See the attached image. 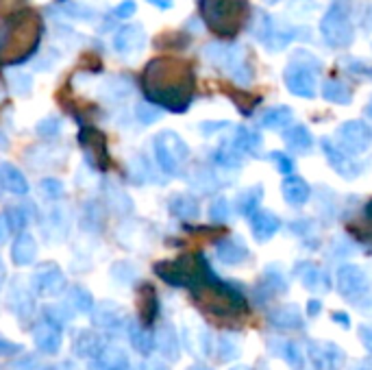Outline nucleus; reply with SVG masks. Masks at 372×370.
<instances>
[{"label": "nucleus", "mask_w": 372, "mask_h": 370, "mask_svg": "<svg viewBox=\"0 0 372 370\" xmlns=\"http://www.w3.org/2000/svg\"><path fill=\"white\" fill-rule=\"evenodd\" d=\"M194 299L198 307L214 318H238L246 314L248 309L246 299L238 290H233L231 286H224V283L211 277L205 279L203 283H198Z\"/></svg>", "instance_id": "1"}, {"label": "nucleus", "mask_w": 372, "mask_h": 370, "mask_svg": "<svg viewBox=\"0 0 372 370\" xmlns=\"http://www.w3.org/2000/svg\"><path fill=\"white\" fill-rule=\"evenodd\" d=\"M322 64L307 50H296L290 57V64L285 66L283 81L294 96L313 98L318 90V70Z\"/></svg>", "instance_id": "2"}, {"label": "nucleus", "mask_w": 372, "mask_h": 370, "mask_svg": "<svg viewBox=\"0 0 372 370\" xmlns=\"http://www.w3.org/2000/svg\"><path fill=\"white\" fill-rule=\"evenodd\" d=\"M320 33L327 46L347 48L353 44V22H351V3L349 0H333L331 7L320 20Z\"/></svg>", "instance_id": "3"}, {"label": "nucleus", "mask_w": 372, "mask_h": 370, "mask_svg": "<svg viewBox=\"0 0 372 370\" xmlns=\"http://www.w3.org/2000/svg\"><path fill=\"white\" fill-rule=\"evenodd\" d=\"M205 57L211 64L224 68L236 83L240 85L250 83L252 70L246 62V50L240 44H209L205 46Z\"/></svg>", "instance_id": "4"}, {"label": "nucleus", "mask_w": 372, "mask_h": 370, "mask_svg": "<svg viewBox=\"0 0 372 370\" xmlns=\"http://www.w3.org/2000/svg\"><path fill=\"white\" fill-rule=\"evenodd\" d=\"M153 151H155V161L157 166L163 170L165 175H177L179 168L185 163V159L190 157V149L181 139V135H177L175 131H161L155 141H153Z\"/></svg>", "instance_id": "5"}, {"label": "nucleus", "mask_w": 372, "mask_h": 370, "mask_svg": "<svg viewBox=\"0 0 372 370\" xmlns=\"http://www.w3.org/2000/svg\"><path fill=\"white\" fill-rule=\"evenodd\" d=\"M335 144L349 155H361L372 146V129L361 120H349L335 131Z\"/></svg>", "instance_id": "6"}, {"label": "nucleus", "mask_w": 372, "mask_h": 370, "mask_svg": "<svg viewBox=\"0 0 372 370\" xmlns=\"http://www.w3.org/2000/svg\"><path fill=\"white\" fill-rule=\"evenodd\" d=\"M368 277L359 266L347 264V266H339L337 270V292L344 296L347 301H361L368 294Z\"/></svg>", "instance_id": "7"}, {"label": "nucleus", "mask_w": 372, "mask_h": 370, "mask_svg": "<svg viewBox=\"0 0 372 370\" xmlns=\"http://www.w3.org/2000/svg\"><path fill=\"white\" fill-rule=\"evenodd\" d=\"M203 9L211 26L224 31L226 22H231V24L240 22L246 9V0H203Z\"/></svg>", "instance_id": "8"}, {"label": "nucleus", "mask_w": 372, "mask_h": 370, "mask_svg": "<svg viewBox=\"0 0 372 370\" xmlns=\"http://www.w3.org/2000/svg\"><path fill=\"white\" fill-rule=\"evenodd\" d=\"M322 153H325L329 166L335 170V173H337L339 177H344V179H357V177L361 175V170H364L361 163H357L355 159H351V155L342 151L333 139H329V137L322 139Z\"/></svg>", "instance_id": "9"}, {"label": "nucleus", "mask_w": 372, "mask_h": 370, "mask_svg": "<svg viewBox=\"0 0 372 370\" xmlns=\"http://www.w3.org/2000/svg\"><path fill=\"white\" fill-rule=\"evenodd\" d=\"M294 274L298 277V281L309 292H322L325 294V292L331 290L329 274L313 262H298L296 268H294Z\"/></svg>", "instance_id": "10"}, {"label": "nucleus", "mask_w": 372, "mask_h": 370, "mask_svg": "<svg viewBox=\"0 0 372 370\" xmlns=\"http://www.w3.org/2000/svg\"><path fill=\"white\" fill-rule=\"evenodd\" d=\"M281 229V220L277 214L266 209H255L250 214V231L257 242H268L272 240Z\"/></svg>", "instance_id": "11"}, {"label": "nucleus", "mask_w": 372, "mask_h": 370, "mask_svg": "<svg viewBox=\"0 0 372 370\" xmlns=\"http://www.w3.org/2000/svg\"><path fill=\"white\" fill-rule=\"evenodd\" d=\"M146 46V33L144 28H139L135 24H127L122 28H118L116 37H113V48L120 54H129L135 50H141Z\"/></svg>", "instance_id": "12"}, {"label": "nucleus", "mask_w": 372, "mask_h": 370, "mask_svg": "<svg viewBox=\"0 0 372 370\" xmlns=\"http://www.w3.org/2000/svg\"><path fill=\"white\" fill-rule=\"evenodd\" d=\"M281 192H283L285 203L292 205V207H303L309 201V196H311L309 183L305 179L296 177V175H288V177L283 179Z\"/></svg>", "instance_id": "13"}, {"label": "nucleus", "mask_w": 372, "mask_h": 370, "mask_svg": "<svg viewBox=\"0 0 372 370\" xmlns=\"http://www.w3.org/2000/svg\"><path fill=\"white\" fill-rule=\"evenodd\" d=\"M270 323L279 331H298L303 329V311L296 305L277 307L270 314Z\"/></svg>", "instance_id": "14"}, {"label": "nucleus", "mask_w": 372, "mask_h": 370, "mask_svg": "<svg viewBox=\"0 0 372 370\" xmlns=\"http://www.w3.org/2000/svg\"><path fill=\"white\" fill-rule=\"evenodd\" d=\"M98 90L107 100H124L133 94V83L127 76H105L98 81Z\"/></svg>", "instance_id": "15"}, {"label": "nucleus", "mask_w": 372, "mask_h": 370, "mask_svg": "<svg viewBox=\"0 0 372 370\" xmlns=\"http://www.w3.org/2000/svg\"><path fill=\"white\" fill-rule=\"evenodd\" d=\"M285 144L292 153H298V155H305L313 149V135L311 131L305 127V125H292L285 131Z\"/></svg>", "instance_id": "16"}, {"label": "nucleus", "mask_w": 372, "mask_h": 370, "mask_svg": "<svg viewBox=\"0 0 372 370\" xmlns=\"http://www.w3.org/2000/svg\"><path fill=\"white\" fill-rule=\"evenodd\" d=\"M0 185L16 196L28 194V183H26L24 175L11 163H0Z\"/></svg>", "instance_id": "17"}, {"label": "nucleus", "mask_w": 372, "mask_h": 370, "mask_svg": "<svg viewBox=\"0 0 372 370\" xmlns=\"http://www.w3.org/2000/svg\"><path fill=\"white\" fill-rule=\"evenodd\" d=\"M218 258L224 264H228V266H238V264H242L248 258V248L244 246L242 240L228 238V240H222L218 244Z\"/></svg>", "instance_id": "18"}, {"label": "nucleus", "mask_w": 372, "mask_h": 370, "mask_svg": "<svg viewBox=\"0 0 372 370\" xmlns=\"http://www.w3.org/2000/svg\"><path fill=\"white\" fill-rule=\"evenodd\" d=\"M294 120V111L290 107H272L268 111H264V116L260 120V125L264 129L270 131H281V129H288Z\"/></svg>", "instance_id": "19"}, {"label": "nucleus", "mask_w": 372, "mask_h": 370, "mask_svg": "<svg viewBox=\"0 0 372 370\" xmlns=\"http://www.w3.org/2000/svg\"><path fill=\"white\" fill-rule=\"evenodd\" d=\"M231 144L244 155H260V151H262V135L246 129V127H240V129H236V135L231 139Z\"/></svg>", "instance_id": "20"}, {"label": "nucleus", "mask_w": 372, "mask_h": 370, "mask_svg": "<svg viewBox=\"0 0 372 370\" xmlns=\"http://www.w3.org/2000/svg\"><path fill=\"white\" fill-rule=\"evenodd\" d=\"M103 190H105V203H107L113 212L129 214V212L133 209V201L129 198V194H124L113 181H107V183L103 185Z\"/></svg>", "instance_id": "21"}, {"label": "nucleus", "mask_w": 372, "mask_h": 370, "mask_svg": "<svg viewBox=\"0 0 372 370\" xmlns=\"http://www.w3.org/2000/svg\"><path fill=\"white\" fill-rule=\"evenodd\" d=\"M322 98L335 105H349L353 100V92L344 81L329 79L322 83Z\"/></svg>", "instance_id": "22"}, {"label": "nucleus", "mask_w": 372, "mask_h": 370, "mask_svg": "<svg viewBox=\"0 0 372 370\" xmlns=\"http://www.w3.org/2000/svg\"><path fill=\"white\" fill-rule=\"evenodd\" d=\"M244 153H240L233 144L231 139L224 141V144H220V149L214 151V161L222 168H240L244 163Z\"/></svg>", "instance_id": "23"}, {"label": "nucleus", "mask_w": 372, "mask_h": 370, "mask_svg": "<svg viewBox=\"0 0 372 370\" xmlns=\"http://www.w3.org/2000/svg\"><path fill=\"white\" fill-rule=\"evenodd\" d=\"M272 28H274V18H270V16H268L266 11H262V9H257V11H255V20H252V24H250L252 37H255L257 42L266 44V42L270 40V35H272Z\"/></svg>", "instance_id": "24"}, {"label": "nucleus", "mask_w": 372, "mask_h": 370, "mask_svg": "<svg viewBox=\"0 0 372 370\" xmlns=\"http://www.w3.org/2000/svg\"><path fill=\"white\" fill-rule=\"evenodd\" d=\"M279 355L283 357V362L288 364L292 370H305V364H307V355L305 351L296 345V342H281L279 347Z\"/></svg>", "instance_id": "25"}, {"label": "nucleus", "mask_w": 372, "mask_h": 370, "mask_svg": "<svg viewBox=\"0 0 372 370\" xmlns=\"http://www.w3.org/2000/svg\"><path fill=\"white\" fill-rule=\"evenodd\" d=\"M59 9L72 20H81V22H94L96 20V9L83 5V3H76V0H59Z\"/></svg>", "instance_id": "26"}, {"label": "nucleus", "mask_w": 372, "mask_h": 370, "mask_svg": "<svg viewBox=\"0 0 372 370\" xmlns=\"http://www.w3.org/2000/svg\"><path fill=\"white\" fill-rule=\"evenodd\" d=\"M264 198V187L262 185H255V187H248L244 190L240 196H238V212L242 216H250L257 207H260Z\"/></svg>", "instance_id": "27"}, {"label": "nucleus", "mask_w": 372, "mask_h": 370, "mask_svg": "<svg viewBox=\"0 0 372 370\" xmlns=\"http://www.w3.org/2000/svg\"><path fill=\"white\" fill-rule=\"evenodd\" d=\"M170 212L183 220H194L198 216V203L187 194H179L170 201Z\"/></svg>", "instance_id": "28"}, {"label": "nucleus", "mask_w": 372, "mask_h": 370, "mask_svg": "<svg viewBox=\"0 0 372 370\" xmlns=\"http://www.w3.org/2000/svg\"><path fill=\"white\" fill-rule=\"evenodd\" d=\"M33 258H35V240L28 233H22L13 244V260L24 266V264H31Z\"/></svg>", "instance_id": "29"}, {"label": "nucleus", "mask_w": 372, "mask_h": 370, "mask_svg": "<svg viewBox=\"0 0 372 370\" xmlns=\"http://www.w3.org/2000/svg\"><path fill=\"white\" fill-rule=\"evenodd\" d=\"M320 349H322V370H342V366L347 362V353L333 342H325L320 345Z\"/></svg>", "instance_id": "30"}, {"label": "nucleus", "mask_w": 372, "mask_h": 370, "mask_svg": "<svg viewBox=\"0 0 372 370\" xmlns=\"http://www.w3.org/2000/svg\"><path fill=\"white\" fill-rule=\"evenodd\" d=\"M264 286L270 292V296L272 294H285V292H288V279H285V274L281 272V268L272 266V268L266 270Z\"/></svg>", "instance_id": "31"}, {"label": "nucleus", "mask_w": 372, "mask_h": 370, "mask_svg": "<svg viewBox=\"0 0 372 370\" xmlns=\"http://www.w3.org/2000/svg\"><path fill=\"white\" fill-rule=\"evenodd\" d=\"M7 79H9V85H11L13 94L26 96L28 92H31V85H33L31 74H26L22 70H7Z\"/></svg>", "instance_id": "32"}, {"label": "nucleus", "mask_w": 372, "mask_h": 370, "mask_svg": "<svg viewBox=\"0 0 372 370\" xmlns=\"http://www.w3.org/2000/svg\"><path fill=\"white\" fill-rule=\"evenodd\" d=\"M129 173H131V181L141 185V183H146L149 177H151V166L144 157H133Z\"/></svg>", "instance_id": "33"}, {"label": "nucleus", "mask_w": 372, "mask_h": 370, "mask_svg": "<svg viewBox=\"0 0 372 370\" xmlns=\"http://www.w3.org/2000/svg\"><path fill=\"white\" fill-rule=\"evenodd\" d=\"M268 159H270V163L279 170V173H281L283 177H288V175L294 173V161H292V157H290L288 153L272 151V153L268 155Z\"/></svg>", "instance_id": "34"}, {"label": "nucleus", "mask_w": 372, "mask_h": 370, "mask_svg": "<svg viewBox=\"0 0 372 370\" xmlns=\"http://www.w3.org/2000/svg\"><path fill=\"white\" fill-rule=\"evenodd\" d=\"M209 218L214 222H226L231 218V203H228L224 196H218L209 207Z\"/></svg>", "instance_id": "35"}, {"label": "nucleus", "mask_w": 372, "mask_h": 370, "mask_svg": "<svg viewBox=\"0 0 372 370\" xmlns=\"http://www.w3.org/2000/svg\"><path fill=\"white\" fill-rule=\"evenodd\" d=\"M135 116H137V120H139L141 125H153V122H157V120L163 116V111H161L159 107H155V105L141 103V105H137V109H135Z\"/></svg>", "instance_id": "36"}, {"label": "nucleus", "mask_w": 372, "mask_h": 370, "mask_svg": "<svg viewBox=\"0 0 372 370\" xmlns=\"http://www.w3.org/2000/svg\"><path fill=\"white\" fill-rule=\"evenodd\" d=\"M35 131L42 137H54V135H59V131H62V120L57 118V116H48V118H44V120L37 122Z\"/></svg>", "instance_id": "37"}, {"label": "nucleus", "mask_w": 372, "mask_h": 370, "mask_svg": "<svg viewBox=\"0 0 372 370\" xmlns=\"http://www.w3.org/2000/svg\"><path fill=\"white\" fill-rule=\"evenodd\" d=\"M42 192L46 198H50V201H57V198L64 196V183L59 179H44L42 181Z\"/></svg>", "instance_id": "38"}, {"label": "nucleus", "mask_w": 372, "mask_h": 370, "mask_svg": "<svg viewBox=\"0 0 372 370\" xmlns=\"http://www.w3.org/2000/svg\"><path fill=\"white\" fill-rule=\"evenodd\" d=\"M344 66L349 72L353 74H359V76H366V79H372V66L364 59H353V57H347L344 59Z\"/></svg>", "instance_id": "39"}, {"label": "nucleus", "mask_w": 372, "mask_h": 370, "mask_svg": "<svg viewBox=\"0 0 372 370\" xmlns=\"http://www.w3.org/2000/svg\"><path fill=\"white\" fill-rule=\"evenodd\" d=\"M7 224H9V229H24V224H26V214L22 207H11L7 212Z\"/></svg>", "instance_id": "40"}, {"label": "nucleus", "mask_w": 372, "mask_h": 370, "mask_svg": "<svg viewBox=\"0 0 372 370\" xmlns=\"http://www.w3.org/2000/svg\"><path fill=\"white\" fill-rule=\"evenodd\" d=\"M192 183L198 187V190H203V192H209L214 190L218 183H216V177L211 173H207V170H198V179H192Z\"/></svg>", "instance_id": "41"}, {"label": "nucleus", "mask_w": 372, "mask_h": 370, "mask_svg": "<svg viewBox=\"0 0 372 370\" xmlns=\"http://www.w3.org/2000/svg\"><path fill=\"white\" fill-rule=\"evenodd\" d=\"M290 229H292V233H296V236H301L305 240L311 238V236H316V229H313L311 220H296V222L290 224Z\"/></svg>", "instance_id": "42"}, {"label": "nucleus", "mask_w": 372, "mask_h": 370, "mask_svg": "<svg viewBox=\"0 0 372 370\" xmlns=\"http://www.w3.org/2000/svg\"><path fill=\"white\" fill-rule=\"evenodd\" d=\"M57 62H59V52L54 48H48L44 54H40V59L35 64V70H50Z\"/></svg>", "instance_id": "43"}, {"label": "nucleus", "mask_w": 372, "mask_h": 370, "mask_svg": "<svg viewBox=\"0 0 372 370\" xmlns=\"http://www.w3.org/2000/svg\"><path fill=\"white\" fill-rule=\"evenodd\" d=\"M347 244H351L347 238L333 240V246H331V258H347V255H351L355 248H344Z\"/></svg>", "instance_id": "44"}, {"label": "nucleus", "mask_w": 372, "mask_h": 370, "mask_svg": "<svg viewBox=\"0 0 372 370\" xmlns=\"http://www.w3.org/2000/svg\"><path fill=\"white\" fill-rule=\"evenodd\" d=\"M357 335H359V340H361L364 349L372 355V325H361V327L357 329Z\"/></svg>", "instance_id": "45"}, {"label": "nucleus", "mask_w": 372, "mask_h": 370, "mask_svg": "<svg viewBox=\"0 0 372 370\" xmlns=\"http://www.w3.org/2000/svg\"><path fill=\"white\" fill-rule=\"evenodd\" d=\"M135 9H137L135 0H124V3H120L116 7V11H113V13H116L118 18H122V20H127V18H131L135 13Z\"/></svg>", "instance_id": "46"}, {"label": "nucleus", "mask_w": 372, "mask_h": 370, "mask_svg": "<svg viewBox=\"0 0 372 370\" xmlns=\"http://www.w3.org/2000/svg\"><path fill=\"white\" fill-rule=\"evenodd\" d=\"M228 125H231V122H226V120H220V122H203V125H200V133H203V135H214V133H218V131L228 129Z\"/></svg>", "instance_id": "47"}, {"label": "nucleus", "mask_w": 372, "mask_h": 370, "mask_svg": "<svg viewBox=\"0 0 372 370\" xmlns=\"http://www.w3.org/2000/svg\"><path fill=\"white\" fill-rule=\"evenodd\" d=\"M331 318H333L337 325H342V327H344V329H349V327H351V318H349V314H347V311H333V314H331Z\"/></svg>", "instance_id": "48"}, {"label": "nucleus", "mask_w": 372, "mask_h": 370, "mask_svg": "<svg viewBox=\"0 0 372 370\" xmlns=\"http://www.w3.org/2000/svg\"><path fill=\"white\" fill-rule=\"evenodd\" d=\"M320 309H322V303L316 301V299H311V301L307 303V316H318Z\"/></svg>", "instance_id": "49"}, {"label": "nucleus", "mask_w": 372, "mask_h": 370, "mask_svg": "<svg viewBox=\"0 0 372 370\" xmlns=\"http://www.w3.org/2000/svg\"><path fill=\"white\" fill-rule=\"evenodd\" d=\"M149 5H153V7H157V9H173V0H146Z\"/></svg>", "instance_id": "50"}, {"label": "nucleus", "mask_w": 372, "mask_h": 370, "mask_svg": "<svg viewBox=\"0 0 372 370\" xmlns=\"http://www.w3.org/2000/svg\"><path fill=\"white\" fill-rule=\"evenodd\" d=\"M9 233V224H7V218H0V242H3Z\"/></svg>", "instance_id": "51"}, {"label": "nucleus", "mask_w": 372, "mask_h": 370, "mask_svg": "<svg viewBox=\"0 0 372 370\" xmlns=\"http://www.w3.org/2000/svg\"><path fill=\"white\" fill-rule=\"evenodd\" d=\"M355 370H372V359H370V362H364V364H359Z\"/></svg>", "instance_id": "52"}, {"label": "nucleus", "mask_w": 372, "mask_h": 370, "mask_svg": "<svg viewBox=\"0 0 372 370\" xmlns=\"http://www.w3.org/2000/svg\"><path fill=\"white\" fill-rule=\"evenodd\" d=\"M366 116L372 120V98H370V100H368V105H366Z\"/></svg>", "instance_id": "53"}, {"label": "nucleus", "mask_w": 372, "mask_h": 370, "mask_svg": "<svg viewBox=\"0 0 372 370\" xmlns=\"http://www.w3.org/2000/svg\"><path fill=\"white\" fill-rule=\"evenodd\" d=\"M0 149H5V137L0 135Z\"/></svg>", "instance_id": "54"}, {"label": "nucleus", "mask_w": 372, "mask_h": 370, "mask_svg": "<svg viewBox=\"0 0 372 370\" xmlns=\"http://www.w3.org/2000/svg\"><path fill=\"white\" fill-rule=\"evenodd\" d=\"M266 3H270V5H274V3H279V0H266Z\"/></svg>", "instance_id": "55"}, {"label": "nucleus", "mask_w": 372, "mask_h": 370, "mask_svg": "<svg viewBox=\"0 0 372 370\" xmlns=\"http://www.w3.org/2000/svg\"><path fill=\"white\" fill-rule=\"evenodd\" d=\"M0 98H3V94H0Z\"/></svg>", "instance_id": "56"}, {"label": "nucleus", "mask_w": 372, "mask_h": 370, "mask_svg": "<svg viewBox=\"0 0 372 370\" xmlns=\"http://www.w3.org/2000/svg\"><path fill=\"white\" fill-rule=\"evenodd\" d=\"M200 370H205V368H200Z\"/></svg>", "instance_id": "57"}]
</instances>
